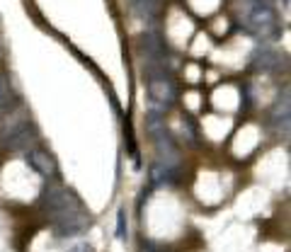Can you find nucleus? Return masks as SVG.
<instances>
[{
    "label": "nucleus",
    "instance_id": "f257e3e1",
    "mask_svg": "<svg viewBox=\"0 0 291 252\" xmlns=\"http://www.w3.org/2000/svg\"><path fill=\"white\" fill-rule=\"evenodd\" d=\"M44 204L61 238H73L90 226V216L83 211L80 199L66 187H49L44 194Z\"/></svg>",
    "mask_w": 291,
    "mask_h": 252
},
{
    "label": "nucleus",
    "instance_id": "39448f33",
    "mask_svg": "<svg viewBox=\"0 0 291 252\" xmlns=\"http://www.w3.org/2000/svg\"><path fill=\"white\" fill-rule=\"evenodd\" d=\"M172 179H175V170L156 160L153 167H151V182H153V185H170Z\"/></svg>",
    "mask_w": 291,
    "mask_h": 252
},
{
    "label": "nucleus",
    "instance_id": "6e6552de",
    "mask_svg": "<svg viewBox=\"0 0 291 252\" xmlns=\"http://www.w3.org/2000/svg\"><path fill=\"white\" fill-rule=\"evenodd\" d=\"M117 238L126 240V211L119 208V216H117Z\"/></svg>",
    "mask_w": 291,
    "mask_h": 252
},
{
    "label": "nucleus",
    "instance_id": "1a4fd4ad",
    "mask_svg": "<svg viewBox=\"0 0 291 252\" xmlns=\"http://www.w3.org/2000/svg\"><path fill=\"white\" fill-rule=\"evenodd\" d=\"M8 99H10V83L5 76H0V107H5Z\"/></svg>",
    "mask_w": 291,
    "mask_h": 252
},
{
    "label": "nucleus",
    "instance_id": "423d86ee",
    "mask_svg": "<svg viewBox=\"0 0 291 252\" xmlns=\"http://www.w3.org/2000/svg\"><path fill=\"white\" fill-rule=\"evenodd\" d=\"M279 104L281 107H274V114H272V117L277 119V126H281V129L286 131V129H289V95H286V92H284V97L279 99Z\"/></svg>",
    "mask_w": 291,
    "mask_h": 252
},
{
    "label": "nucleus",
    "instance_id": "20e7f679",
    "mask_svg": "<svg viewBox=\"0 0 291 252\" xmlns=\"http://www.w3.org/2000/svg\"><path fill=\"white\" fill-rule=\"evenodd\" d=\"M24 158H27L29 167H32V170H37L42 177H49V179H51V177H56L58 167H56L54 155H49L46 151H42V148H29Z\"/></svg>",
    "mask_w": 291,
    "mask_h": 252
},
{
    "label": "nucleus",
    "instance_id": "9b49d317",
    "mask_svg": "<svg viewBox=\"0 0 291 252\" xmlns=\"http://www.w3.org/2000/svg\"><path fill=\"white\" fill-rule=\"evenodd\" d=\"M68 252H92V247H90V245H85V242H80V245H76V247H70Z\"/></svg>",
    "mask_w": 291,
    "mask_h": 252
},
{
    "label": "nucleus",
    "instance_id": "0eeeda50",
    "mask_svg": "<svg viewBox=\"0 0 291 252\" xmlns=\"http://www.w3.org/2000/svg\"><path fill=\"white\" fill-rule=\"evenodd\" d=\"M131 5H134L136 15L143 20H151L158 10V0H131Z\"/></svg>",
    "mask_w": 291,
    "mask_h": 252
},
{
    "label": "nucleus",
    "instance_id": "9d476101",
    "mask_svg": "<svg viewBox=\"0 0 291 252\" xmlns=\"http://www.w3.org/2000/svg\"><path fill=\"white\" fill-rule=\"evenodd\" d=\"M272 56H274L272 51H258V56H255V58H258V63H260V66L269 68V66H272V61H269Z\"/></svg>",
    "mask_w": 291,
    "mask_h": 252
},
{
    "label": "nucleus",
    "instance_id": "f03ea898",
    "mask_svg": "<svg viewBox=\"0 0 291 252\" xmlns=\"http://www.w3.org/2000/svg\"><path fill=\"white\" fill-rule=\"evenodd\" d=\"M238 17L245 24V29L260 37V39H272L279 24H277V15L269 8L265 0H238Z\"/></svg>",
    "mask_w": 291,
    "mask_h": 252
},
{
    "label": "nucleus",
    "instance_id": "7ed1b4c3",
    "mask_svg": "<svg viewBox=\"0 0 291 252\" xmlns=\"http://www.w3.org/2000/svg\"><path fill=\"white\" fill-rule=\"evenodd\" d=\"M148 92H151V110L160 112V114H165V112L175 104V99H177V92H175L172 80H170L165 73H160V70L151 76Z\"/></svg>",
    "mask_w": 291,
    "mask_h": 252
}]
</instances>
